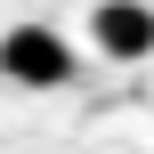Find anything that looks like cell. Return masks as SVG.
<instances>
[{
    "label": "cell",
    "mask_w": 154,
    "mask_h": 154,
    "mask_svg": "<svg viewBox=\"0 0 154 154\" xmlns=\"http://www.w3.org/2000/svg\"><path fill=\"white\" fill-rule=\"evenodd\" d=\"M0 73H8L16 89H65V81L81 73V57H73L65 32H49V24H8V32H0Z\"/></svg>",
    "instance_id": "1"
},
{
    "label": "cell",
    "mask_w": 154,
    "mask_h": 154,
    "mask_svg": "<svg viewBox=\"0 0 154 154\" xmlns=\"http://www.w3.org/2000/svg\"><path fill=\"white\" fill-rule=\"evenodd\" d=\"M89 41H97V57L138 65V57H154V8H146V0H97Z\"/></svg>",
    "instance_id": "2"
}]
</instances>
